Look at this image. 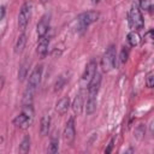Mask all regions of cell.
<instances>
[{"label":"cell","mask_w":154,"mask_h":154,"mask_svg":"<svg viewBox=\"0 0 154 154\" xmlns=\"http://www.w3.org/2000/svg\"><path fill=\"white\" fill-rule=\"evenodd\" d=\"M140 7L146 11H150L153 8V0H138Z\"/></svg>","instance_id":"obj_23"},{"label":"cell","mask_w":154,"mask_h":154,"mask_svg":"<svg viewBox=\"0 0 154 154\" xmlns=\"http://www.w3.org/2000/svg\"><path fill=\"white\" fill-rule=\"evenodd\" d=\"M58 146H59V138L57 136V132L53 134L52 138H51V143H49V148H48V152L54 154L58 152Z\"/></svg>","instance_id":"obj_19"},{"label":"cell","mask_w":154,"mask_h":154,"mask_svg":"<svg viewBox=\"0 0 154 154\" xmlns=\"http://www.w3.org/2000/svg\"><path fill=\"white\" fill-rule=\"evenodd\" d=\"M113 144H114V137L109 141V143H108V147L105 149V153H111L112 152V148H113Z\"/></svg>","instance_id":"obj_27"},{"label":"cell","mask_w":154,"mask_h":154,"mask_svg":"<svg viewBox=\"0 0 154 154\" xmlns=\"http://www.w3.org/2000/svg\"><path fill=\"white\" fill-rule=\"evenodd\" d=\"M42 70H43V66H42V65H37V66L32 70L31 75L29 76V81H28V85H29V87H31V88H34V89L37 88V85H38L40 82H41Z\"/></svg>","instance_id":"obj_8"},{"label":"cell","mask_w":154,"mask_h":154,"mask_svg":"<svg viewBox=\"0 0 154 154\" xmlns=\"http://www.w3.org/2000/svg\"><path fill=\"white\" fill-rule=\"evenodd\" d=\"M64 141L67 143V144H71L73 141H75V137H76V130H75V119L73 117H70L66 125H65V129H64Z\"/></svg>","instance_id":"obj_6"},{"label":"cell","mask_w":154,"mask_h":154,"mask_svg":"<svg viewBox=\"0 0 154 154\" xmlns=\"http://www.w3.org/2000/svg\"><path fill=\"white\" fill-rule=\"evenodd\" d=\"M69 107H70V100H69V97H63V99H60V100L57 102V105H55V111H57L60 116H63V114H65V113L67 112Z\"/></svg>","instance_id":"obj_12"},{"label":"cell","mask_w":154,"mask_h":154,"mask_svg":"<svg viewBox=\"0 0 154 154\" xmlns=\"http://www.w3.org/2000/svg\"><path fill=\"white\" fill-rule=\"evenodd\" d=\"M140 41H141V37H140L138 32H136V31H130V32L128 34V42H129V45H130L131 47L137 46V45L140 43Z\"/></svg>","instance_id":"obj_18"},{"label":"cell","mask_w":154,"mask_h":154,"mask_svg":"<svg viewBox=\"0 0 154 154\" xmlns=\"http://www.w3.org/2000/svg\"><path fill=\"white\" fill-rule=\"evenodd\" d=\"M4 16H5V7L0 6V20L4 18Z\"/></svg>","instance_id":"obj_28"},{"label":"cell","mask_w":154,"mask_h":154,"mask_svg":"<svg viewBox=\"0 0 154 154\" xmlns=\"http://www.w3.org/2000/svg\"><path fill=\"white\" fill-rule=\"evenodd\" d=\"M49 125H51V117L48 114H45L42 118H41V122H40V134L42 136H46L49 131Z\"/></svg>","instance_id":"obj_14"},{"label":"cell","mask_w":154,"mask_h":154,"mask_svg":"<svg viewBox=\"0 0 154 154\" xmlns=\"http://www.w3.org/2000/svg\"><path fill=\"white\" fill-rule=\"evenodd\" d=\"M144 42H153V30H149L144 35Z\"/></svg>","instance_id":"obj_26"},{"label":"cell","mask_w":154,"mask_h":154,"mask_svg":"<svg viewBox=\"0 0 154 154\" xmlns=\"http://www.w3.org/2000/svg\"><path fill=\"white\" fill-rule=\"evenodd\" d=\"M96 67H97V65H96V61H95V60H90V61L87 64L85 70H84V72H83V75H82V82H83V83H85V84L88 85V83L91 81V78H93L94 75L96 73Z\"/></svg>","instance_id":"obj_9"},{"label":"cell","mask_w":154,"mask_h":154,"mask_svg":"<svg viewBox=\"0 0 154 154\" xmlns=\"http://www.w3.org/2000/svg\"><path fill=\"white\" fill-rule=\"evenodd\" d=\"M129 19H130V24L132 28L135 29H142L143 25H144V22H143V17H142V13H141V10L138 8V6L136 4H134L130 8V12H129Z\"/></svg>","instance_id":"obj_5"},{"label":"cell","mask_w":154,"mask_h":154,"mask_svg":"<svg viewBox=\"0 0 154 154\" xmlns=\"http://www.w3.org/2000/svg\"><path fill=\"white\" fill-rule=\"evenodd\" d=\"M128 58H129V51H128L126 47H123V49L119 53V58H118L119 65H124L128 61Z\"/></svg>","instance_id":"obj_21"},{"label":"cell","mask_w":154,"mask_h":154,"mask_svg":"<svg viewBox=\"0 0 154 154\" xmlns=\"http://www.w3.org/2000/svg\"><path fill=\"white\" fill-rule=\"evenodd\" d=\"M30 16H31V2L26 1L22 5L19 13H18V26L22 30V32L25 30V28L29 23Z\"/></svg>","instance_id":"obj_4"},{"label":"cell","mask_w":154,"mask_h":154,"mask_svg":"<svg viewBox=\"0 0 154 154\" xmlns=\"http://www.w3.org/2000/svg\"><path fill=\"white\" fill-rule=\"evenodd\" d=\"M143 135H144V126H143V124H141V125L136 129V137H137L138 140H141Z\"/></svg>","instance_id":"obj_25"},{"label":"cell","mask_w":154,"mask_h":154,"mask_svg":"<svg viewBox=\"0 0 154 154\" xmlns=\"http://www.w3.org/2000/svg\"><path fill=\"white\" fill-rule=\"evenodd\" d=\"M100 14L99 12L96 11H88V12H84V13H81L78 17H77V25H78V29L81 30H84L85 28H88L90 24H93L94 22H96L99 19Z\"/></svg>","instance_id":"obj_3"},{"label":"cell","mask_w":154,"mask_h":154,"mask_svg":"<svg viewBox=\"0 0 154 154\" xmlns=\"http://www.w3.org/2000/svg\"><path fill=\"white\" fill-rule=\"evenodd\" d=\"M146 84L148 88H153L154 85V72L150 71L147 73V77H146Z\"/></svg>","instance_id":"obj_24"},{"label":"cell","mask_w":154,"mask_h":154,"mask_svg":"<svg viewBox=\"0 0 154 154\" xmlns=\"http://www.w3.org/2000/svg\"><path fill=\"white\" fill-rule=\"evenodd\" d=\"M48 28H49V16L45 14L40 19V22L37 23V26H36V31H37V35H38L40 38L46 36V34L48 31Z\"/></svg>","instance_id":"obj_10"},{"label":"cell","mask_w":154,"mask_h":154,"mask_svg":"<svg viewBox=\"0 0 154 154\" xmlns=\"http://www.w3.org/2000/svg\"><path fill=\"white\" fill-rule=\"evenodd\" d=\"M25 42H26V36H25V34H24V31H23V32L18 36L17 41H16V45H14V53H17V54L22 53L23 49H24V47H25Z\"/></svg>","instance_id":"obj_15"},{"label":"cell","mask_w":154,"mask_h":154,"mask_svg":"<svg viewBox=\"0 0 154 154\" xmlns=\"http://www.w3.org/2000/svg\"><path fill=\"white\" fill-rule=\"evenodd\" d=\"M4 82H5L4 77H0V91H1V89H2V87H4Z\"/></svg>","instance_id":"obj_29"},{"label":"cell","mask_w":154,"mask_h":154,"mask_svg":"<svg viewBox=\"0 0 154 154\" xmlns=\"http://www.w3.org/2000/svg\"><path fill=\"white\" fill-rule=\"evenodd\" d=\"M116 64V47L113 45L108 46L101 59V69L103 72H108L114 67Z\"/></svg>","instance_id":"obj_2"},{"label":"cell","mask_w":154,"mask_h":154,"mask_svg":"<svg viewBox=\"0 0 154 154\" xmlns=\"http://www.w3.org/2000/svg\"><path fill=\"white\" fill-rule=\"evenodd\" d=\"M29 66H30V60H28V59H26L25 61H23V64L20 65V67H19V72H18V79H19L20 82L24 81V78L26 77Z\"/></svg>","instance_id":"obj_17"},{"label":"cell","mask_w":154,"mask_h":154,"mask_svg":"<svg viewBox=\"0 0 154 154\" xmlns=\"http://www.w3.org/2000/svg\"><path fill=\"white\" fill-rule=\"evenodd\" d=\"M29 149H30V138H29V136H25L19 144V152L20 153H28Z\"/></svg>","instance_id":"obj_20"},{"label":"cell","mask_w":154,"mask_h":154,"mask_svg":"<svg viewBox=\"0 0 154 154\" xmlns=\"http://www.w3.org/2000/svg\"><path fill=\"white\" fill-rule=\"evenodd\" d=\"M72 109L75 112V114L79 116L82 113V109H83V96H82V93L77 94L73 102H72Z\"/></svg>","instance_id":"obj_13"},{"label":"cell","mask_w":154,"mask_h":154,"mask_svg":"<svg viewBox=\"0 0 154 154\" xmlns=\"http://www.w3.org/2000/svg\"><path fill=\"white\" fill-rule=\"evenodd\" d=\"M66 77H65V75H60L59 77H58V79L55 81V84H54V91H59L64 85H65V83H66Z\"/></svg>","instance_id":"obj_22"},{"label":"cell","mask_w":154,"mask_h":154,"mask_svg":"<svg viewBox=\"0 0 154 154\" xmlns=\"http://www.w3.org/2000/svg\"><path fill=\"white\" fill-rule=\"evenodd\" d=\"M100 84H101V75L96 72L91 78V81L88 83V97L96 99L97 91L100 89Z\"/></svg>","instance_id":"obj_7"},{"label":"cell","mask_w":154,"mask_h":154,"mask_svg":"<svg viewBox=\"0 0 154 154\" xmlns=\"http://www.w3.org/2000/svg\"><path fill=\"white\" fill-rule=\"evenodd\" d=\"M40 1H41L42 4H45V2H47V0H40Z\"/></svg>","instance_id":"obj_31"},{"label":"cell","mask_w":154,"mask_h":154,"mask_svg":"<svg viewBox=\"0 0 154 154\" xmlns=\"http://www.w3.org/2000/svg\"><path fill=\"white\" fill-rule=\"evenodd\" d=\"M34 119V108L31 105H23V111L13 119V124L19 129H28Z\"/></svg>","instance_id":"obj_1"},{"label":"cell","mask_w":154,"mask_h":154,"mask_svg":"<svg viewBox=\"0 0 154 154\" xmlns=\"http://www.w3.org/2000/svg\"><path fill=\"white\" fill-rule=\"evenodd\" d=\"M35 90L36 89H34V88L28 85V88L25 89L24 95H23V105H31L32 103V96H34Z\"/></svg>","instance_id":"obj_16"},{"label":"cell","mask_w":154,"mask_h":154,"mask_svg":"<svg viewBox=\"0 0 154 154\" xmlns=\"http://www.w3.org/2000/svg\"><path fill=\"white\" fill-rule=\"evenodd\" d=\"M100 1H101V0H91V2H93V4H99Z\"/></svg>","instance_id":"obj_30"},{"label":"cell","mask_w":154,"mask_h":154,"mask_svg":"<svg viewBox=\"0 0 154 154\" xmlns=\"http://www.w3.org/2000/svg\"><path fill=\"white\" fill-rule=\"evenodd\" d=\"M48 45H49V40L48 37L43 36L40 38L38 41V45H37V48H36V53L41 57V58H45L47 52H48Z\"/></svg>","instance_id":"obj_11"}]
</instances>
